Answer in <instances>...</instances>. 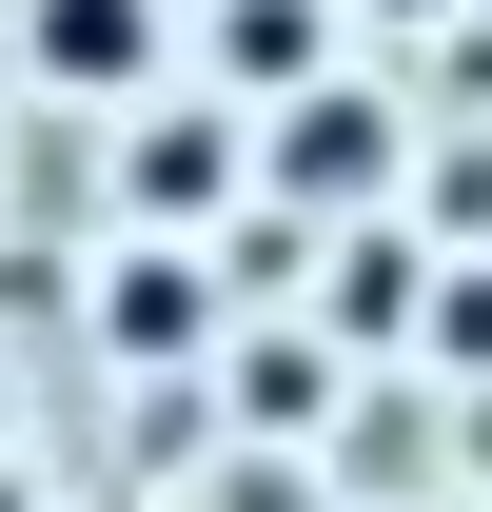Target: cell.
I'll list each match as a JSON object with an SVG mask.
<instances>
[{
    "label": "cell",
    "instance_id": "1",
    "mask_svg": "<svg viewBox=\"0 0 492 512\" xmlns=\"http://www.w3.org/2000/svg\"><path fill=\"white\" fill-rule=\"evenodd\" d=\"M138 60H158V0H40V79H79V99H119Z\"/></svg>",
    "mask_w": 492,
    "mask_h": 512
},
{
    "label": "cell",
    "instance_id": "2",
    "mask_svg": "<svg viewBox=\"0 0 492 512\" xmlns=\"http://www.w3.org/2000/svg\"><path fill=\"white\" fill-rule=\"evenodd\" d=\"M374 158H394V119H355V99H315V119H296V178H315V197H355Z\"/></svg>",
    "mask_w": 492,
    "mask_h": 512
},
{
    "label": "cell",
    "instance_id": "3",
    "mask_svg": "<svg viewBox=\"0 0 492 512\" xmlns=\"http://www.w3.org/2000/svg\"><path fill=\"white\" fill-rule=\"evenodd\" d=\"M374 20H453V0H374Z\"/></svg>",
    "mask_w": 492,
    "mask_h": 512
}]
</instances>
